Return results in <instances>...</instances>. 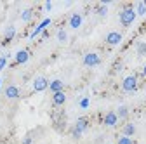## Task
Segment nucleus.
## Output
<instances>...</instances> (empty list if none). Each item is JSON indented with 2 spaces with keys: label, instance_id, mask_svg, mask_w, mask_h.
<instances>
[{
  "label": "nucleus",
  "instance_id": "f257e3e1",
  "mask_svg": "<svg viewBox=\"0 0 146 144\" xmlns=\"http://www.w3.org/2000/svg\"><path fill=\"white\" fill-rule=\"evenodd\" d=\"M136 9L132 5H125L122 11H120V24L122 26H131L134 21H136Z\"/></svg>",
  "mask_w": 146,
  "mask_h": 144
},
{
  "label": "nucleus",
  "instance_id": "f03ea898",
  "mask_svg": "<svg viewBox=\"0 0 146 144\" xmlns=\"http://www.w3.org/2000/svg\"><path fill=\"white\" fill-rule=\"evenodd\" d=\"M87 127H89V120H87L85 116L78 118V120L75 122V125H73V129H71V135L75 137V139H78V137L87 130Z\"/></svg>",
  "mask_w": 146,
  "mask_h": 144
},
{
  "label": "nucleus",
  "instance_id": "7ed1b4c3",
  "mask_svg": "<svg viewBox=\"0 0 146 144\" xmlns=\"http://www.w3.org/2000/svg\"><path fill=\"white\" fill-rule=\"evenodd\" d=\"M137 85H139L137 77L136 75H129V77H125L123 82H122V90L123 92H134L137 89Z\"/></svg>",
  "mask_w": 146,
  "mask_h": 144
},
{
  "label": "nucleus",
  "instance_id": "20e7f679",
  "mask_svg": "<svg viewBox=\"0 0 146 144\" xmlns=\"http://www.w3.org/2000/svg\"><path fill=\"white\" fill-rule=\"evenodd\" d=\"M84 64H85V66H89V68L101 64V57H99V54H96V52H87L85 56H84Z\"/></svg>",
  "mask_w": 146,
  "mask_h": 144
},
{
  "label": "nucleus",
  "instance_id": "39448f33",
  "mask_svg": "<svg viewBox=\"0 0 146 144\" xmlns=\"http://www.w3.org/2000/svg\"><path fill=\"white\" fill-rule=\"evenodd\" d=\"M45 89H49V80L45 77H36L33 80V90L35 92H44Z\"/></svg>",
  "mask_w": 146,
  "mask_h": 144
},
{
  "label": "nucleus",
  "instance_id": "423d86ee",
  "mask_svg": "<svg viewBox=\"0 0 146 144\" xmlns=\"http://www.w3.org/2000/svg\"><path fill=\"white\" fill-rule=\"evenodd\" d=\"M122 42V33L120 31H110L106 35V44L108 45H118Z\"/></svg>",
  "mask_w": 146,
  "mask_h": 144
},
{
  "label": "nucleus",
  "instance_id": "0eeeda50",
  "mask_svg": "<svg viewBox=\"0 0 146 144\" xmlns=\"http://www.w3.org/2000/svg\"><path fill=\"white\" fill-rule=\"evenodd\" d=\"M117 122H118V116H117V113H113V111L106 113L104 118H103V123L106 125V127H115Z\"/></svg>",
  "mask_w": 146,
  "mask_h": 144
},
{
  "label": "nucleus",
  "instance_id": "6e6552de",
  "mask_svg": "<svg viewBox=\"0 0 146 144\" xmlns=\"http://www.w3.org/2000/svg\"><path fill=\"white\" fill-rule=\"evenodd\" d=\"M28 59H30V50H26V49H23V50H19L16 54V64H25V63H28Z\"/></svg>",
  "mask_w": 146,
  "mask_h": 144
},
{
  "label": "nucleus",
  "instance_id": "1a4fd4ad",
  "mask_svg": "<svg viewBox=\"0 0 146 144\" xmlns=\"http://www.w3.org/2000/svg\"><path fill=\"white\" fill-rule=\"evenodd\" d=\"M82 14H78V12H75L71 17H70V28H73V30H78L80 26H82Z\"/></svg>",
  "mask_w": 146,
  "mask_h": 144
},
{
  "label": "nucleus",
  "instance_id": "9d476101",
  "mask_svg": "<svg viewBox=\"0 0 146 144\" xmlns=\"http://www.w3.org/2000/svg\"><path fill=\"white\" fill-rule=\"evenodd\" d=\"M49 89H50L52 94L63 92L64 90V82H61V80H52V82H49Z\"/></svg>",
  "mask_w": 146,
  "mask_h": 144
},
{
  "label": "nucleus",
  "instance_id": "9b49d317",
  "mask_svg": "<svg viewBox=\"0 0 146 144\" xmlns=\"http://www.w3.org/2000/svg\"><path fill=\"white\" fill-rule=\"evenodd\" d=\"M66 102V94H64V90L63 92H56V94H52V104L54 106H63Z\"/></svg>",
  "mask_w": 146,
  "mask_h": 144
},
{
  "label": "nucleus",
  "instance_id": "f8f14e48",
  "mask_svg": "<svg viewBox=\"0 0 146 144\" xmlns=\"http://www.w3.org/2000/svg\"><path fill=\"white\" fill-rule=\"evenodd\" d=\"M5 97L7 99H17L19 97V89H17L16 85H9L5 89Z\"/></svg>",
  "mask_w": 146,
  "mask_h": 144
},
{
  "label": "nucleus",
  "instance_id": "ddd939ff",
  "mask_svg": "<svg viewBox=\"0 0 146 144\" xmlns=\"http://www.w3.org/2000/svg\"><path fill=\"white\" fill-rule=\"evenodd\" d=\"M134 134H136L134 123H125V125H123V129H122V135H125V137H132Z\"/></svg>",
  "mask_w": 146,
  "mask_h": 144
},
{
  "label": "nucleus",
  "instance_id": "4468645a",
  "mask_svg": "<svg viewBox=\"0 0 146 144\" xmlns=\"http://www.w3.org/2000/svg\"><path fill=\"white\" fill-rule=\"evenodd\" d=\"M52 120H54V125L58 127V130H61L63 125H64V115H63V113H54Z\"/></svg>",
  "mask_w": 146,
  "mask_h": 144
},
{
  "label": "nucleus",
  "instance_id": "2eb2a0df",
  "mask_svg": "<svg viewBox=\"0 0 146 144\" xmlns=\"http://www.w3.org/2000/svg\"><path fill=\"white\" fill-rule=\"evenodd\" d=\"M47 24H50V19H44V21H42V23H40L38 26H36V28L33 30V33L30 35V37H31V38H35V37H36V35H38V33H42V31L45 30V26H47Z\"/></svg>",
  "mask_w": 146,
  "mask_h": 144
},
{
  "label": "nucleus",
  "instance_id": "dca6fc26",
  "mask_svg": "<svg viewBox=\"0 0 146 144\" xmlns=\"http://www.w3.org/2000/svg\"><path fill=\"white\" fill-rule=\"evenodd\" d=\"M31 17H33V9H25V11L21 12V19H23L25 23H30Z\"/></svg>",
  "mask_w": 146,
  "mask_h": 144
},
{
  "label": "nucleus",
  "instance_id": "f3484780",
  "mask_svg": "<svg viewBox=\"0 0 146 144\" xmlns=\"http://www.w3.org/2000/svg\"><path fill=\"white\" fill-rule=\"evenodd\" d=\"M14 37H16V28H14V26H9V28L5 30V42H11Z\"/></svg>",
  "mask_w": 146,
  "mask_h": 144
},
{
  "label": "nucleus",
  "instance_id": "a211bd4d",
  "mask_svg": "<svg viewBox=\"0 0 146 144\" xmlns=\"http://www.w3.org/2000/svg\"><path fill=\"white\" fill-rule=\"evenodd\" d=\"M117 116L118 118H127V116H129V108H127V106H120L117 110Z\"/></svg>",
  "mask_w": 146,
  "mask_h": 144
},
{
  "label": "nucleus",
  "instance_id": "6ab92c4d",
  "mask_svg": "<svg viewBox=\"0 0 146 144\" xmlns=\"http://www.w3.org/2000/svg\"><path fill=\"white\" fill-rule=\"evenodd\" d=\"M137 16H144L146 14V2H137V11H136Z\"/></svg>",
  "mask_w": 146,
  "mask_h": 144
},
{
  "label": "nucleus",
  "instance_id": "aec40b11",
  "mask_svg": "<svg viewBox=\"0 0 146 144\" xmlns=\"http://www.w3.org/2000/svg\"><path fill=\"white\" fill-rule=\"evenodd\" d=\"M136 50H137V56H144V54H146V42H139Z\"/></svg>",
  "mask_w": 146,
  "mask_h": 144
},
{
  "label": "nucleus",
  "instance_id": "412c9836",
  "mask_svg": "<svg viewBox=\"0 0 146 144\" xmlns=\"http://www.w3.org/2000/svg\"><path fill=\"white\" fill-rule=\"evenodd\" d=\"M117 144H134V141H132L131 137H125V135H122V137L117 141Z\"/></svg>",
  "mask_w": 146,
  "mask_h": 144
},
{
  "label": "nucleus",
  "instance_id": "4be33fe9",
  "mask_svg": "<svg viewBox=\"0 0 146 144\" xmlns=\"http://www.w3.org/2000/svg\"><path fill=\"white\" fill-rule=\"evenodd\" d=\"M66 38H68L66 31H64V30H59V31H58V40H59V42H66Z\"/></svg>",
  "mask_w": 146,
  "mask_h": 144
},
{
  "label": "nucleus",
  "instance_id": "5701e85b",
  "mask_svg": "<svg viewBox=\"0 0 146 144\" xmlns=\"http://www.w3.org/2000/svg\"><path fill=\"white\" fill-rule=\"evenodd\" d=\"M98 14H99L101 17H104V16L108 14V9H106V5H103V4H101V5L98 7Z\"/></svg>",
  "mask_w": 146,
  "mask_h": 144
},
{
  "label": "nucleus",
  "instance_id": "b1692460",
  "mask_svg": "<svg viewBox=\"0 0 146 144\" xmlns=\"http://www.w3.org/2000/svg\"><path fill=\"white\" fill-rule=\"evenodd\" d=\"M5 63H7V57L5 56H0V71L5 68Z\"/></svg>",
  "mask_w": 146,
  "mask_h": 144
},
{
  "label": "nucleus",
  "instance_id": "393cba45",
  "mask_svg": "<svg viewBox=\"0 0 146 144\" xmlns=\"http://www.w3.org/2000/svg\"><path fill=\"white\" fill-rule=\"evenodd\" d=\"M80 106H82V108H87V106H89V99H82V101H80Z\"/></svg>",
  "mask_w": 146,
  "mask_h": 144
},
{
  "label": "nucleus",
  "instance_id": "a878e982",
  "mask_svg": "<svg viewBox=\"0 0 146 144\" xmlns=\"http://www.w3.org/2000/svg\"><path fill=\"white\" fill-rule=\"evenodd\" d=\"M23 144H33V139L31 137H25L23 139Z\"/></svg>",
  "mask_w": 146,
  "mask_h": 144
},
{
  "label": "nucleus",
  "instance_id": "bb28decb",
  "mask_svg": "<svg viewBox=\"0 0 146 144\" xmlns=\"http://www.w3.org/2000/svg\"><path fill=\"white\" fill-rule=\"evenodd\" d=\"M118 69H122V63H117L115 64V71H118Z\"/></svg>",
  "mask_w": 146,
  "mask_h": 144
},
{
  "label": "nucleus",
  "instance_id": "cd10ccee",
  "mask_svg": "<svg viewBox=\"0 0 146 144\" xmlns=\"http://www.w3.org/2000/svg\"><path fill=\"white\" fill-rule=\"evenodd\" d=\"M143 77H144V78H146V64H144V66H143Z\"/></svg>",
  "mask_w": 146,
  "mask_h": 144
},
{
  "label": "nucleus",
  "instance_id": "c85d7f7f",
  "mask_svg": "<svg viewBox=\"0 0 146 144\" xmlns=\"http://www.w3.org/2000/svg\"><path fill=\"white\" fill-rule=\"evenodd\" d=\"M0 83H2V80H0Z\"/></svg>",
  "mask_w": 146,
  "mask_h": 144
}]
</instances>
